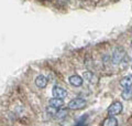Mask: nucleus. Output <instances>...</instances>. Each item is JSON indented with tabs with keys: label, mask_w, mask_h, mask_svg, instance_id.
I'll list each match as a JSON object with an SVG mask.
<instances>
[{
	"label": "nucleus",
	"mask_w": 132,
	"mask_h": 126,
	"mask_svg": "<svg viewBox=\"0 0 132 126\" xmlns=\"http://www.w3.org/2000/svg\"><path fill=\"white\" fill-rule=\"evenodd\" d=\"M86 106V101L84 99H80V97H76V99H73L71 102L68 103L67 107L69 110H81Z\"/></svg>",
	"instance_id": "f257e3e1"
},
{
	"label": "nucleus",
	"mask_w": 132,
	"mask_h": 126,
	"mask_svg": "<svg viewBox=\"0 0 132 126\" xmlns=\"http://www.w3.org/2000/svg\"><path fill=\"white\" fill-rule=\"evenodd\" d=\"M122 104L120 102H116L112 105H110V107L108 108V114L110 116H114V115H118L122 112Z\"/></svg>",
	"instance_id": "f03ea898"
},
{
	"label": "nucleus",
	"mask_w": 132,
	"mask_h": 126,
	"mask_svg": "<svg viewBox=\"0 0 132 126\" xmlns=\"http://www.w3.org/2000/svg\"><path fill=\"white\" fill-rule=\"evenodd\" d=\"M52 94L54 97H59V99H65L67 96V91L64 90L61 86H54L52 90Z\"/></svg>",
	"instance_id": "7ed1b4c3"
},
{
	"label": "nucleus",
	"mask_w": 132,
	"mask_h": 126,
	"mask_svg": "<svg viewBox=\"0 0 132 126\" xmlns=\"http://www.w3.org/2000/svg\"><path fill=\"white\" fill-rule=\"evenodd\" d=\"M123 57H125V51H123L122 49H117L116 51L113 52V57H112V61L113 63H116V64H118V63H120L121 60L123 59Z\"/></svg>",
	"instance_id": "20e7f679"
},
{
	"label": "nucleus",
	"mask_w": 132,
	"mask_h": 126,
	"mask_svg": "<svg viewBox=\"0 0 132 126\" xmlns=\"http://www.w3.org/2000/svg\"><path fill=\"white\" fill-rule=\"evenodd\" d=\"M35 85L40 89H44L47 85V79L44 75H38L35 79Z\"/></svg>",
	"instance_id": "39448f33"
},
{
	"label": "nucleus",
	"mask_w": 132,
	"mask_h": 126,
	"mask_svg": "<svg viewBox=\"0 0 132 126\" xmlns=\"http://www.w3.org/2000/svg\"><path fill=\"white\" fill-rule=\"evenodd\" d=\"M48 103H50L51 106L57 108V110L64 106V101H63V99H59V97H53V99H51Z\"/></svg>",
	"instance_id": "423d86ee"
},
{
	"label": "nucleus",
	"mask_w": 132,
	"mask_h": 126,
	"mask_svg": "<svg viewBox=\"0 0 132 126\" xmlns=\"http://www.w3.org/2000/svg\"><path fill=\"white\" fill-rule=\"evenodd\" d=\"M120 85L123 87V89L132 86V74H129V75H127V76L122 78L120 80Z\"/></svg>",
	"instance_id": "0eeeda50"
},
{
	"label": "nucleus",
	"mask_w": 132,
	"mask_h": 126,
	"mask_svg": "<svg viewBox=\"0 0 132 126\" xmlns=\"http://www.w3.org/2000/svg\"><path fill=\"white\" fill-rule=\"evenodd\" d=\"M69 83H71L73 86H81L82 79L79 75H72V76L69 78Z\"/></svg>",
	"instance_id": "6e6552de"
},
{
	"label": "nucleus",
	"mask_w": 132,
	"mask_h": 126,
	"mask_svg": "<svg viewBox=\"0 0 132 126\" xmlns=\"http://www.w3.org/2000/svg\"><path fill=\"white\" fill-rule=\"evenodd\" d=\"M82 78H84L86 81L89 82V83H96L97 82V76L93 72H89V71H87V72H84V74H82Z\"/></svg>",
	"instance_id": "1a4fd4ad"
},
{
	"label": "nucleus",
	"mask_w": 132,
	"mask_h": 126,
	"mask_svg": "<svg viewBox=\"0 0 132 126\" xmlns=\"http://www.w3.org/2000/svg\"><path fill=\"white\" fill-rule=\"evenodd\" d=\"M104 126H117L118 125V121L117 118H114L113 116H109L108 118H106L102 123Z\"/></svg>",
	"instance_id": "9d476101"
},
{
	"label": "nucleus",
	"mask_w": 132,
	"mask_h": 126,
	"mask_svg": "<svg viewBox=\"0 0 132 126\" xmlns=\"http://www.w3.org/2000/svg\"><path fill=\"white\" fill-rule=\"evenodd\" d=\"M122 99L123 100H131L132 99V89H131V86L130 87H127V89H125V91L122 92Z\"/></svg>",
	"instance_id": "9b49d317"
},
{
	"label": "nucleus",
	"mask_w": 132,
	"mask_h": 126,
	"mask_svg": "<svg viewBox=\"0 0 132 126\" xmlns=\"http://www.w3.org/2000/svg\"><path fill=\"white\" fill-rule=\"evenodd\" d=\"M66 115H67V111H65V110H61V111L56 112V117L57 118H63V117H65Z\"/></svg>",
	"instance_id": "f8f14e48"
},
{
	"label": "nucleus",
	"mask_w": 132,
	"mask_h": 126,
	"mask_svg": "<svg viewBox=\"0 0 132 126\" xmlns=\"http://www.w3.org/2000/svg\"><path fill=\"white\" fill-rule=\"evenodd\" d=\"M46 111H47V113L48 114H52V115H54V114H56V112H57V108H55V107H53V106H50L46 108Z\"/></svg>",
	"instance_id": "ddd939ff"
},
{
	"label": "nucleus",
	"mask_w": 132,
	"mask_h": 126,
	"mask_svg": "<svg viewBox=\"0 0 132 126\" xmlns=\"http://www.w3.org/2000/svg\"><path fill=\"white\" fill-rule=\"evenodd\" d=\"M131 48H132V41H131Z\"/></svg>",
	"instance_id": "4468645a"
},
{
	"label": "nucleus",
	"mask_w": 132,
	"mask_h": 126,
	"mask_svg": "<svg viewBox=\"0 0 132 126\" xmlns=\"http://www.w3.org/2000/svg\"><path fill=\"white\" fill-rule=\"evenodd\" d=\"M131 68H132V66H131Z\"/></svg>",
	"instance_id": "2eb2a0df"
}]
</instances>
